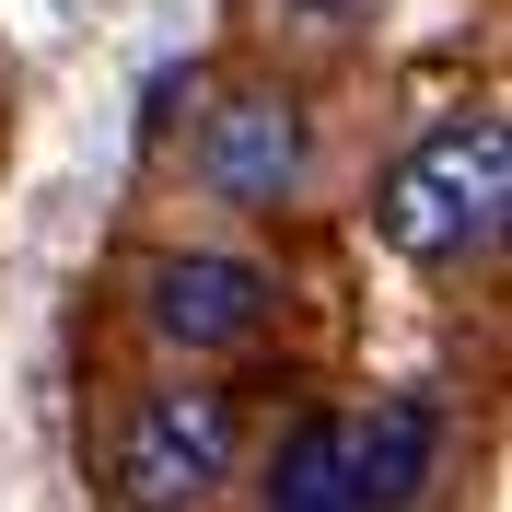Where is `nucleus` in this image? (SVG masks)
Returning <instances> with one entry per match:
<instances>
[{
    "instance_id": "obj_6",
    "label": "nucleus",
    "mask_w": 512,
    "mask_h": 512,
    "mask_svg": "<svg viewBox=\"0 0 512 512\" xmlns=\"http://www.w3.org/2000/svg\"><path fill=\"white\" fill-rule=\"evenodd\" d=\"M268 512H361L350 501V408H303L268 454Z\"/></svg>"
},
{
    "instance_id": "obj_3",
    "label": "nucleus",
    "mask_w": 512,
    "mask_h": 512,
    "mask_svg": "<svg viewBox=\"0 0 512 512\" xmlns=\"http://www.w3.org/2000/svg\"><path fill=\"white\" fill-rule=\"evenodd\" d=\"M303 163H315V140H303V105H291L280 82L222 94L210 128H198V187L222 198V210H280V198L303 187Z\"/></svg>"
},
{
    "instance_id": "obj_4",
    "label": "nucleus",
    "mask_w": 512,
    "mask_h": 512,
    "mask_svg": "<svg viewBox=\"0 0 512 512\" xmlns=\"http://www.w3.org/2000/svg\"><path fill=\"white\" fill-rule=\"evenodd\" d=\"M268 303H280V280L256 256H222V245H187V256L152 268V326L175 350H245L268 326Z\"/></svg>"
},
{
    "instance_id": "obj_7",
    "label": "nucleus",
    "mask_w": 512,
    "mask_h": 512,
    "mask_svg": "<svg viewBox=\"0 0 512 512\" xmlns=\"http://www.w3.org/2000/svg\"><path fill=\"white\" fill-rule=\"evenodd\" d=\"M291 12H303V24H361L373 0H291Z\"/></svg>"
},
{
    "instance_id": "obj_1",
    "label": "nucleus",
    "mask_w": 512,
    "mask_h": 512,
    "mask_svg": "<svg viewBox=\"0 0 512 512\" xmlns=\"http://www.w3.org/2000/svg\"><path fill=\"white\" fill-rule=\"evenodd\" d=\"M512 222V117H443L419 128L408 152H396V175L373 187V233L396 256H419V268H454V256H489Z\"/></svg>"
},
{
    "instance_id": "obj_2",
    "label": "nucleus",
    "mask_w": 512,
    "mask_h": 512,
    "mask_svg": "<svg viewBox=\"0 0 512 512\" xmlns=\"http://www.w3.org/2000/svg\"><path fill=\"white\" fill-rule=\"evenodd\" d=\"M233 443H245L233 384H152L117 431V512H198L233 478Z\"/></svg>"
},
{
    "instance_id": "obj_5",
    "label": "nucleus",
    "mask_w": 512,
    "mask_h": 512,
    "mask_svg": "<svg viewBox=\"0 0 512 512\" xmlns=\"http://www.w3.org/2000/svg\"><path fill=\"white\" fill-rule=\"evenodd\" d=\"M443 466V396H384V408H361L350 419V501L361 512H396V501H419V478Z\"/></svg>"
}]
</instances>
